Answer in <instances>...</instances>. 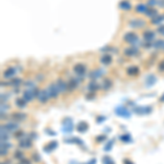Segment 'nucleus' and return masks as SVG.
<instances>
[{
  "mask_svg": "<svg viewBox=\"0 0 164 164\" xmlns=\"http://www.w3.org/2000/svg\"><path fill=\"white\" fill-rule=\"evenodd\" d=\"M158 69H159V71H161V72H164V60H162V62L159 64Z\"/></svg>",
  "mask_w": 164,
  "mask_h": 164,
  "instance_id": "nucleus-38",
  "label": "nucleus"
},
{
  "mask_svg": "<svg viewBox=\"0 0 164 164\" xmlns=\"http://www.w3.org/2000/svg\"><path fill=\"white\" fill-rule=\"evenodd\" d=\"M88 128H89V126H88L86 123H80L78 126H77V130H78L79 132H86V131L88 130Z\"/></svg>",
  "mask_w": 164,
  "mask_h": 164,
  "instance_id": "nucleus-29",
  "label": "nucleus"
},
{
  "mask_svg": "<svg viewBox=\"0 0 164 164\" xmlns=\"http://www.w3.org/2000/svg\"><path fill=\"white\" fill-rule=\"evenodd\" d=\"M112 60H113V57H112L111 54H105V55H103L102 57L100 58V62L105 66L110 65V64L112 62Z\"/></svg>",
  "mask_w": 164,
  "mask_h": 164,
  "instance_id": "nucleus-16",
  "label": "nucleus"
},
{
  "mask_svg": "<svg viewBox=\"0 0 164 164\" xmlns=\"http://www.w3.org/2000/svg\"><path fill=\"white\" fill-rule=\"evenodd\" d=\"M14 158H16V159H19V160H22V159H23V153L21 151H16Z\"/></svg>",
  "mask_w": 164,
  "mask_h": 164,
  "instance_id": "nucleus-36",
  "label": "nucleus"
},
{
  "mask_svg": "<svg viewBox=\"0 0 164 164\" xmlns=\"http://www.w3.org/2000/svg\"><path fill=\"white\" fill-rule=\"evenodd\" d=\"M142 37L146 43H153L156 41V33L151 31V30H146L142 33Z\"/></svg>",
  "mask_w": 164,
  "mask_h": 164,
  "instance_id": "nucleus-5",
  "label": "nucleus"
},
{
  "mask_svg": "<svg viewBox=\"0 0 164 164\" xmlns=\"http://www.w3.org/2000/svg\"><path fill=\"white\" fill-rule=\"evenodd\" d=\"M104 139H105V136H103V137H98V141H100V140L103 141Z\"/></svg>",
  "mask_w": 164,
  "mask_h": 164,
  "instance_id": "nucleus-48",
  "label": "nucleus"
},
{
  "mask_svg": "<svg viewBox=\"0 0 164 164\" xmlns=\"http://www.w3.org/2000/svg\"><path fill=\"white\" fill-rule=\"evenodd\" d=\"M158 6H159L160 8H164V0H159V1H158Z\"/></svg>",
  "mask_w": 164,
  "mask_h": 164,
  "instance_id": "nucleus-44",
  "label": "nucleus"
},
{
  "mask_svg": "<svg viewBox=\"0 0 164 164\" xmlns=\"http://www.w3.org/2000/svg\"><path fill=\"white\" fill-rule=\"evenodd\" d=\"M4 126H6V128H7L8 131H10V132H16V131L19 129V125H18L16 123H13V122L6 124Z\"/></svg>",
  "mask_w": 164,
  "mask_h": 164,
  "instance_id": "nucleus-22",
  "label": "nucleus"
},
{
  "mask_svg": "<svg viewBox=\"0 0 164 164\" xmlns=\"http://www.w3.org/2000/svg\"><path fill=\"white\" fill-rule=\"evenodd\" d=\"M26 104H28V102H26L23 98H18L16 100V105L19 107V108H24V107L26 106Z\"/></svg>",
  "mask_w": 164,
  "mask_h": 164,
  "instance_id": "nucleus-27",
  "label": "nucleus"
},
{
  "mask_svg": "<svg viewBox=\"0 0 164 164\" xmlns=\"http://www.w3.org/2000/svg\"><path fill=\"white\" fill-rule=\"evenodd\" d=\"M124 41L129 44H135L138 42V36L135 32H127L124 35Z\"/></svg>",
  "mask_w": 164,
  "mask_h": 164,
  "instance_id": "nucleus-7",
  "label": "nucleus"
},
{
  "mask_svg": "<svg viewBox=\"0 0 164 164\" xmlns=\"http://www.w3.org/2000/svg\"><path fill=\"white\" fill-rule=\"evenodd\" d=\"M8 154V149L4 147H1V156H7Z\"/></svg>",
  "mask_w": 164,
  "mask_h": 164,
  "instance_id": "nucleus-40",
  "label": "nucleus"
},
{
  "mask_svg": "<svg viewBox=\"0 0 164 164\" xmlns=\"http://www.w3.org/2000/svg\"><path fill=\"white\" fill-rule=\"evenodd\" d=\"M138 54H139V49L137 46H130L124 50V55L126 57H136Z\"/></svg>",
  "mask_w": 164,
  "mask_h": 164,
  "instance_id": "nucleus-8",
  "label": "nucleus"
},
{
  "mask_svg": "<svg viewBox=\"0 0 164 164\" xmlns=\"http://www.w3.org/2000/svg\"><path fill=\"white\" fill-rule=\"evenodd\" d=\"M56 84H57V86H58V89H59V92H60V93H66V92L68 91V83H67L65 80H62V78L57 79Z\"/></svg>",
  "mask_w": 164,
  "mask_h": 164,
  "instance_id": "nucleus-9",
  "label": "nucleus"
},
{
  "mask_svg": "<svg viewBox=\"0 0 164 164\" xmlns=\"http://www.w3.org/2000/svg\"><path fill=\"white\" fill-rule=\"evenodd\" d=\"M22 83V80L21 79H13L11 83H10V86H19Z\"/></svg>",
  "mask_w": 164,
  "mask_h": 164,
  "instance_id": "nucleus-31",
  "label": "nucleus"
},
{
  "mask_svg": "<svg viewBox=\"0 0 164 164\" xmlns=\"http://www.w3.org/2000/svg\"><path fill=\"white\" fill-rule=\"evenodd\" d=\"M158 33H160V34L164 35V25H162V26H159V28H158Z\"/></svg>",
  "mask_w": 164,
  "mask_h": 164,
  "instance_id": "nucleus-42",
  "label": "nucleus"
},
{
  "mask_svg": "<svg viewBox=\"0 0 164 164\" xmlns=\"http://www.w3.org/2000/svg\"><path fill=\"white\" fill-rule=\"evenodd\" d=\"M8 108H9V106L7 105V104H4V103H1V112L7 111Z\"/></svg>",
  "mask_w": 164,
  "mask_h": 164,
  "instance_id": "nucleus-43",
  "label": "nucleus"
},
{
  "mask_svg": "<svg viewBox=\"0 0 164 164\" xmlns=\"http://www.w3.org/2000/svg\"><path fill=\"white\" fill-rule=\"evenodd\" d=\"M103 76V71L101 69H95L94 71H92L90 74L91 79H93V80H95V79L98 78H101Z\"/></svg>",
  "mask_w": 164,
  "mask_h": 164,
  "instance_id": "nucleus-28",
  "label": "nucleus"
},
{
  "mask_svg": "<svg viewBox=\"0 0 164 164\" xmlns=\"http://www.w3.org/2000/svg\"><path fill=\"white\" fill-rule=\"evenodd\" d=\"M86 66L84 64L79 62V64H76L74 66V72L77 76H79V77H83L84 74H86Z\"/></svg>",
  "mask_w": 164,
  "mask_h": 164,
  "instance_id": "nucleus-4",
  "label": "nucleus"
},
{
  "mask_svg": "<svg viewBox=\"0 0 164 164\" xmlns=\"http://www.w3.org/2000/svg\"><path fill=\"white\" fill-rule=\"evenodd\" d=\"M23 136H24V132H23V131H18V132L14 134V138L20 139V138H23Z\"/></svg>",
  "mask_w": 164,
  "mask_h": 164,
  "instance_id": "nucleus-37",
  "label": "nucleus"
},
{
  "mask_svg": "<svg viewBox=\"0 0 164 164\" xmlns=\"http://www.w3.org/2000/svg\"><path fill=\"white\" fill-rule=\"evenodd\" d=\"M74 123H72V119L71 118H66L65 120H64V124H62V130L65 131L66 134H70L71 131L74 130Z\"/></svg>",
  "mask_w": 164,
  "mask_h": 164,
  "instance_id": "nucleus-6",
  "label": "nucleus"
},
{
  "mask_svg": "<svg viewBox=\"0 0 164 164\" xmlns=\"http://www.w3.org/2000/svg\"><path fill=\"white\" fill-rule=\"evenodd\" d=\"M115 112H116V114L124 117V118L130 117V112L128 111L127 108H125V107H117V108L115 110Z\"/></svg>",
  "mask_w": 164,
  "mask_h": 164,
  "instance_id": "nucleus-11",
  "label": "nucleus"
},
{
  "mask_svg": "<svg viewBox=\"0 0 164 164\" xmlns=\"http://www.w3.org/2000/svg\"><path fill=\"white\" fill-rule=\"evenodd\" d=\"M103 163L104 164H115L114 161L112 160L110 156H104V158H103Z\"/></svg>",
  "mask_w": 164,
  "mask_h": 164,
  "instance_id": "nucleus-33",
  "label": "nucleus"
},
{
  "mask_svg": "<svg viewBox=\"0 0 164 164\" xmlns=\"http://www.w3.org/2000/svg\"><path fill=\"white\" fill-rule=\"evenodd\" d=\"M128 25L130 26L131 29H142L146 26V21L142 20V19H132L128 22Z\"/></svg>",
  "mask_w": 164,
  "mask_h": 164,
  "instance_id": "nucleus-2",
  "label": "nucleus"
},
{
  "mask_svg": "<svg viewBox=\"0 0 164 164\" xmlns=\"http://www.w3.org/2000/svg\"><path fill=\"white\" fill-rule=\"evenodd\" d=\"M156 14H159V13H158V11H156V9H149V10L147 11V13H146V16H150L151 19L153 18V16H156Z\"/></svg>",
  "mask_w": 164,
  "mask_h": 164,
  "instance_id": "nucleus-30",
  "label": "nucleus"
},
{
  "mask_svg": "<svg viewBox=\"0 0 164 164\" xmlns=\"http://www.w3.org/2000/svg\"><path fill=\"white\" fill-rule=\"evenodd\" d=\"M164 21V14L162 16V14H156V16H153L151 19V24H153V25H159V24H161L162 22Z\"/></svg>",
  "mask_w": 164,
  "mask_h": 164,
  "instance_id": "nucleus-18",
  "label": "nucleus"
},
{
  "mask_svg": "<svg viewBox=\"0 0 164 164\" xmlns=\"http://www.w3.org/2000/svg\"><path fill=\"white\" fill-rule=\"evenodd\" d=\"M127 74L128 76H130V77L138 76V74H139V68H138V67H136V66L128 67L127 68Z\"/></svg>",
  "mask_w": 164,
  "mask_h": 164,
  "instance_id": "nucleus-21",
  "label": "nucleus"
},
{
  "mask_svg": "<svg viewBox=\"0 0 164 164\" xmlns=\"http://www.w3.org/2000/svg\"><path fill=\"white\" fill-rule=\"evenodd\" d=\"M57 147H58L57 141H52V142H49V144L44 148V150H45L46 152H52V151H54Z\"/></svg>",
  "mask_w": 164,
  "mask_h": 164,
  "instance_id": "nucleus-23",
  "label": "nucleus"
},
{
  "mask_svg": "<svg viewBox=\"0 0 164 164\" xmlns=\"http://www.w3.org/2000/svg\"><path fill=\"white\" fill-rule=\"evenodd\" d=\"M152 47L156 49H162L164 48V40H156L152 44Z\"/></svg>",
  "mask_w": 164,
  "mask_h": 164,
  "instance_id": "nucleus-25",
  "label": "nucleus"
},
{
  "mask_svg": "<svg viewBox=\"0 0 164 164\" xmlns=\"http://www.w3.org/2000/svg\"><path fill=\"white\" fill-rule=\"evenodd\" d=\"M7 101H8V95H4V93H2V94H1V103H6L7 102Z\"/></svg>",
  "mask_w": 164,
  "mask_h": 164,
  "instance_id": "nucleus-41",
  "label": "nucleus"
},
{
  "mask_svg": "<svg viewBox=\"0 0 164 164\" xmlns=\"http://www.w3.org/2000/svg\"><path fill=\"white\" fill-rule=\"evenodd\" d=\"M136 12L138 13V14H146L147 11L149 10L148 8V4H144V2H139V4L136 6Z\"/></svg>",
  "mask_w": 164,
  "mask_h": 164,
  "instance_id": "nucleus-10",
  "label": "nucleus"
},
{
  "mask_svg": "<svg viewBox=\"0 0 164 164\" xmlns=\"http://www.w3.org/2000/svg\"><path fill=\"white\" fill-rule=\"evenodd\" d=\"M135 112L137 114H149L151 112L150 107H136Z\"/></svg>",
  "mask_w": 164,
  "mask_h": 164,
  "instance_id": "nucleus-26",
  "label": "nucleus"
},
{
  "mask_svg": "<svg viewBox=\"0 0 164 164\" xmlns=\"http://www.w3.org/2000/svg\"><path fill=\"white\" fill-rule=\"evenodd\" d=\"M147 82H149V83L147 84V86H151L152 84H154V82H156V77H153V76H150V77L147 79Z\"/></svg>",
  "mask_w": 164,
  "mask_h": 164,
  "instance_id": "nucleus-32",
  "label": "nucleus"
},
{
  "mask_svg": "<svg viewBox=\"0 0 164 164\" xmlns=\"http://www.w3.org/2000/svg\"><path fill=\"white\" fill-rule=\"evenodd\" d=\"M120 140H123V141H126V142H127V141H130V137H129L128 135H124L120 137Z\"/></svg>",
  "mask_w": 164,
  "mask_h": 164,
  "instance_id": "nucleus-39",
  "label": "nucleus"
},
{
  "mask_svg": "<svg viewBox=\"0 0 164 164\" xmlns=\"http://www.w3.org/2000/svg\"><path fill=\"white\" fill-rule=\"evenodd\" d=\"M16 68H13V67H8V68L4 71V77L6 79H11L16 76Z\"/></svg>",
  "mask_w": 164,
  "mask_h": 164,
  "instance_id": "nucleus-12",
  "label": "nucleus"
},
{
  "mask_svg": "<svg viewBox=\"0 0 164 164\" xmlns=\"http://www.w3.org/2000/svg\"><path fill=\"white\" fill-rule=\"evenodd\" d=\"M12 117H13V119L21 122V120H24V119L26 118V115L23 114V113H21V112H14V113H12Z\"/></svg>",
  "mask_w": 164,
  "mask_h": 164,
  "instance_id": "nucleus-24",
  "label": "nucleus"
},
{
  "mask_svg": "<svg viewBox=\"0 0 164 164\" xmlns=\"http://www.w3.org/2000/svg\"><path fill=\"white\" fill-rule=\"evenodd\" d=\"M8 132H10V131H8L6 126L1 125V141H8L10 139V136H9Z\"/></svg>",
  "mask_w": 164,
  "mask_h": 164,
  "instance_id": "nucleus-19",
  "label": "nucleus"
},
{
  "mask_svg": "<svg viewBox=\"0 0 164 164\" xmlns=\"http://www.w3.org/2000/svg\"><path fill=\"white\" fill-rule=\"evenodd\" d=\"M158 1H159V0H148L147 1L148 7H154V6L158 4Z\"/></svg>",
  "mask_w": 164,
  "mask_h": 164,
  "instance_id": "nucleus-35",
  "label": "nucleus"
},
{
  "mask_svg": "<svg viewBox=\"0 0 164 164\" xmlns=\"http://www.w3.org/2000/svg\"><path fill=\"white\" fill-rule=\"evenodd\" d=\"M33 159L35 160V162H40V161H41V158H40V156H37L36 154H34V156H33Z\"/></svg>",
  "mask_w": 164,
  "mask_h": 164,
  "instance_id": "nucleus-46",
  "label": "nucleus"
},
{
  "mask_svg": "<svg viewBox=\"0 0 164 164\" xmlns=\"http://www.w3.org/2000/svg\"><path fill=\"white\" fill-rule=\"evenodd\" d=\"M118 7L124 11H129L131 9V4L129 0H122L118 4Z\"/></svg>",
  "mask_w": 164,
  "mask_h": 164,
  "instance_id": "nucleus-15",
  "label": "nucleus"
},
{
  "mask_svg": "<svg viewBox=\"0 0 164 164\" xmlns=\"http://www.w3.org/2000/svg\"><path fill=\"white\" fill-rule=\"evenodd\" d=\"M124 164H134L130 160H124Z\"/></svg>",
  "mask_w": 164,
  "mask_h": 164,
  "instance_id": "nucleus-47",
  "label": "nucleus"
},
{
  "mask_svg": "<svg viewBox=\"0 0 164 164\" xmlns=\"http://www.w3.org/2000/svg\"><path fill=\"white\" fill-rule=\"evenodd\" d=\"M47 91H48V93H49V95H50V98H57L58 95H59V93H60L57 84H56V82L50 83V84L47 86Z\"/></svg>",
  "mask_w": 164,
  "mask_h": 164,
  "instance_id": "nucleus-3",
  "label": "nucleus"
},
{
  "mask_svg": "<svg viewBox=\"0 0 164 164\" xmlns=\"http://www.w3.org/2000/svg\"><path fill=\"white\" fill-rule=\"evenodd\" d=\"M21 161V164H31L30 163V161L29 160H26V159H22Z\"/></svg>",
  "mask_w": 164,
  "mask_h": 164,
  "instance_id": "nucleus-45",
  "label": "nucleus"
},
{
  "mask_svg": "<svg viewBox=\"0 0 164 164\" xmlns=\"http://www.w3.org/2000/svg\"><path fill=\"white\" fill-rule=\"evenodd\" d=\"M100 88H101V84H98L95 80H91V82L88 84V90L90 91L91 93H92V92H96Z\"/></svg>",
  "mask_w": 164,
  "mask_h": 164,
  "instance_id": "nucleus-14",
  "label": "nucleus"
},
{
  "mask_svg": "<svg viewBox=\"0 0 164 164\" xmlns=\"http://www.w3.org/2000/svg\"><path fill=\"white\" fill-rule=\"evenodd\" d=\"M67 83H68V91H69V92H72V91H74L77 89L79 81L77 79H70Z\"/></svg>",
  "mask_w": 164,
  "mask_h": 164,
  "instance_id": "nucleus-17",
  "label": "nucleus"
},
{
  "mask_svg": "<svg viewBox=\"0 0 164 164\" xmlns=\"http://www.w3.org/2000/svg\"><path fill=\"white\" fill-rule=\"evenodd\" d=\"M36 98L40 103H42V104H45V103H47L49 101V98H50V95H49L47 89H43V90H40L38 95H37Z\"/></svg>",
  "mask_w": 164,
  "mask_h": 164,
  "instance_id": "nucleus-1",
  "label": "nucleus"
},
{
  "mask_svg": "<svg viewBox=\"0 0 164 164\" xmlns=\"http://www.w3.org/2000/svg\"><path fill=\"white\" fill-rule=\"evenodd\" d=\"M113 86V82H112L111 79H104L102 82H101V88H102L104 91L110 90Z\"/></svg>",
  "mask_w": 164,
  "mask_h": 164,
  "instance_id": "nucleus-20",
  "label": "nucleus"
},
{
  "mask_svg": "<svg viewBox=\"0 0 164 164\" xmlns=\"http://www.w3.org/2000/svg\"><path fill=\"white\" fill-rule=\"evenodd\" d=\"M19 147L21 149H30L32 147V140L29 139V138H23V139L20 140V144H19Z\"/></svg>",
  "mask_w": 164,
  "mask_h": 164,
  "instance_id": "nucleus-13",
  "label": "nucleus"
},
{
  "mask_svg": "<svg viewBox=\"0 0 164 164\" xmlns=\"http://www.w3.org/2000/svg\"><path fill=\"white\" fill-rule=\"evenodd\" d=\"M24 86H26L28 89H35V88H36V86L34 84V82H33V81H28V82H25Z\"/></svg>",
  "mask_w": 164,
  "mask_h": 164,
  "instance_id": "nucleus-34",
  "label": "nucleus"
}]
</instances>
